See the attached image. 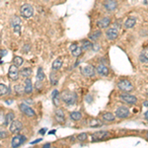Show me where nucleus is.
Listing matches in <instances>:
<instances>
[{
  "instance_id": "f257e3e1",
  "label": "nucleus",
  "mask_w": 148,
  "mask_h": 148,
  "mask_svg": "<svg viewBox=\"0 0 148 148\" xmlns=\"http://www.w3.org/2000/svg\"><path fill=\"white\" fill-rule=\"evenodd\" d=\"M61 99L66 105L70 106V105H73L76 101V94L73 93V92H69L65 91L61 94Z\"/></svg>"
},
{
  "instance_id": "f03ea898",
  "label": "nucleus",
  "mask_w": 148,
  "mask_h": 148,
  "mask_svg": "<svg viewBox=\"0 0 148 148\" xmlns=\"http://www.w3.org/2000/svg\"><path fill=\"white\" fill-rule=\"evenodd\" d=\"M20 13L21 16L24 18H31L34 15V8L31 4H24L20 8Z\"/></svg>"
},
{
  "instance_id": "7ed1b4c3",
  "label": "nucleus",
  "mask_w": 148,
  "mask_h": 148,
  "mask_svg": "<svg viewBox=\"0 0 148 148\" xmlns=\"http://www.w3.org/2000/svg\"><path fill=\"white\" fill-rule=\"evenodd\" d=\"M118 87L120 90L123 92H131L133 90V85L132 83L127 79H122L118 82Z\"/></svg>"
},
{
  "instance_id": "20e7f679",
  "label": "nucleus",
  "mask_w": 148,
  "mask_h": 148,
  "mask_svg": "<svg viewBox=\"0 0 148 148\" xmlns=\"http://www.w3.org/2000/svg\"><path fill=\"white\" fill-rule=\"evenodd\" d=\"M120 99L122 101V102L126 103V104H129V105H134L137 103V99H136L135 96L131 95V94H128V93L122 94V95L120 96Z\"/></svg>"
},
{
  "instance_id": "39448f33",
  "label": "nucleus",
  "mask_w": 148,
  "mask_h": 148,
  "mask_svg": "<svg viewBox=\"0 0 148 148\" xmlns=\"http://www.w3.org/2000/svg\"><path fill=\"white\" fill-rule=\"evenodd\" d=\"M25 140H26V136L22 135V134H16V135L12 138L11 145H12V147H14V148L19 147L25 142Z\"/></svg>"
},
{
  "instance_id": "423d86ee",
  "label": "nucleus",
  "mask_w": 148,
  "mask_h": 148,
  "mask_svg": "<svg viewBox=\"0 0 148 148\" xmlns=\"http://www.w3.org/2000/svg\"><path fill=\"white\" fill-rule=\"evenodd\" d=\"M115 116L118 118H125L129 116V110L126 107H118L116 110Z\"/></svg>"
},
{
  "instance_id": "0eeeda50",
  "label": "nucleus",
  "mask_w": 148,
  "mask_h": 148,
  "mask_svg": "<svg viewBox=\"0 0 148 148\" xmlns=\"http://www.w3.org/2000/svg\"><path fill=\"white\" fill-rule=\"evenodd\" d=\"M19 74H20V71L18 69V66L16 65H11L9 67V71H8V76L11 80L13 81H16V80L19 78Z\"/></svg>"
},
{
  "instance_id": "6e6552de",
  "label": "nucleus",
  "mask_w": 148,
  "mask_h": 148,
  "mask_svg": "<svg viewBox=\"0 0 148 148\" xmlns=\"http://www.w3.org/2000/svg\"><path fill=\"white\" fill-rule=\"evenodd\" d=\"M22 127H23V124L20 120H13L12 122L10 123V126H9V131L11 133H18V132L21 131Z\"/></svg>"
},
{
  "instance_id": "1a4fd4ad",
  "label": "nucleus",
  "mask_w": 148,
  "mask_h": 148,
  "mask_svg": "<svg viewBox=\"0 0 148 148\" xmlns=\"http://www.w3.org/2000/svg\"><path fill=\"white\" fill-rule=\"evenodd\" d=\"M81 73L82 75L86 76V77H93V76H95V68H94V66L90 65V64H88V65H85L83 66L81 68Z\"/></svg>"
},
{
  "instance_id": "9d476101",
  "label": "nucleus",
  "mask_w": 148,
  "mask_h": 148,
  "mask_svg": "<svg viewBox=\"0 0 148 148\" xmlns=\"http://www.w3.org/2000/svg\"><path fill=\"white\" fill-rule=\"evenodd\" d=\"M118 36V30L116 27H112V28L108 29L106 32V37L109 41H115Z\"/></svg>"
},
{
  "instance_id": "9b49d317",
  "label": "nucleus",
  "mask_w": 148,
  "mask_h": 148,
  "mask_svg": "<svg viewBox=\"0 0 148 148\" xmlns=\"http://www.w3.org/2000/svg\"><path fill=\"white\" fill-rule=\"evenodd\" d=\"M103 5H104V7L107 11L112 12V11L116 10V7H118V2L116 0H105Z\"/></svg>"
},
{
  "instance_id": "f8f14e48",
  "label": "nucleus",
  "mask_w": 148,
  "mask_h": 148,
  "mask_svg": "<svg viewBox=\"0 0 148 148\" xmlns=\"http://www.w3.org/2000/svg\"><path fill=\"white\" fill-rule=\"evenodd\" d=\"M19 108H20V110H21L22 113H24L25 115L30 116V118H32V116H36V113L34 112V110L31 107L27 106L26 104H20Z\"/></svg>"
},
{
  "instance_id": "ddd939ff",
  "label": "nucleus",
  "mask_w": 148,
  "mask_h": 148,
  "mask_svg": "<svg viewBox=\"0 0 148 148\" xmlns=\"http://www.w3.org/2000/svg\"><path fill=\"white\" fill-rule=\"evenodd\" d=\"M109 136V132L104 131H97L95 133L92 134V141H98L105 139L106 137Z\"/></svg>"
},
{
  "instance_id": "4468645a",
  "label": "nucleus",
  "mask_w": 148,
  "mask_h": 148,
  "mask_svg": "<svg viewBox=\"0 0 148 148\" xmlns=\"http://www.w3.org/2000/svg\"><path fill=\"white\" fill-rule=\"evenodd\" d=\"M110 24H111V19H110L109 17H105V18H103V19L99 20L97 23V26L100 29H106L109 27Z\"/></svg>"
},
{
  "instance_id": "2eb2a0df",
  "label": "nucleus",
  "mask_w": 148,
  "mask_h": 148,
  "mask_svg": "<svg viewBox=\"0 0 148 148\" xmlns=\"http://www.w3.org/2000/svg\"><path fill=\"white\" fill-rule=\"evenodd\" d=\"M97 72L100 74L101 76H108L109 75V68L105 65V64H99L96 68Z\"/></svg>"
},
{
  "instance_id": "dca6fc26",
  "label": "nucleus",
  "mask_w": 148,
  "mask_h": 148,
  "mask_svg": "<svg viewBox=\"0 0 148 148\" xmlns=\"http://www.w3.org/2000/svg\"><path fill=\"white\" fill-rule=\"evenodd\" d=\"M24 90L26 94H31L33 92V83L30 78H26V80H25Z\"/></svg>"
},
{
  "instance_id": "f3484780",
  "label": "nucleus",
  "mask_w": 148,
  "mask_h": 148,
  "mask_svg": "<svg viewBox=\"0 0 148 148\" xmlns=\"http://www.w3.org/2000/svg\"><path fill=\"white\" fill-rule=\"evenodd\" d=\"M135 24H136V18L129 17L125 20L124 24H123V27H124L125 29H131V28H132V27L135 26Z\"/></svg>"
},
{
  "instance_id": "a211bd4d",
  "label": "nucleus",
  "mask_w": 148,
  "mask_h": 148,
  "mask_svg": "<svg viewBox=\"0 0 148 148\" xmlns=\"http://www.w3.org/2000/svg\"><path fill=\"white\" fill-rule=\"evenodd\" d=\"M33 74V69L30 68V67H26V68H23L21 71H20V75L23 76L25 78H30Z\"/></svg>"
},
{
  "instance_id": "6ab92c4d",
  "label": "nucleus",
  "mask_w": 148,
  "mask_h": 148,
  "mask_svg": "<svg viewBox=\"0 0 148 148\" xmlns=\"http://www.w3.org/2000/svg\"><path fill=\"white\" fill-rule=\"evenodd\" d=\"M55 120H57V122H63L64 120H65V116H64V113L61 111V110H57L55 112Z\"/></svg>"
},
{
  "instance_id": "aec40b11",
  "label": "nucleus",
  "mask_w": 148,
  "mask_h": 148,
  "mask_svg": "<svg viewBox=\"0 0 148 148\" xmlns=\"http://www.w3.org/2000/svg\"><path fill=\"white\" fill-rule=\"evenodd\" d=\"M89 125L91 127H100L103 125V122L98 118H92V120L89 122Z\"/></svg>"
},
{
  "instance_id": "412c9836",
  "label": "nucleus",
  "mask_w": 148,
  "mask_h": 148,
  "mask_svg": "<svg viewBox=\"0 0 148 148\" xmlns=\"http://www.w3.org/2000/svg\"><path fill=\"white\" fill-rule=\"evenodd\" d=\"M102 118H104L105 120H107V122H114L116 118V116L113 115L112 113H110V112H107V113H104L102 115Z\"/></svg>"
},
{
  "instance_id": "4be33fe9",
  "label": "nucleus",
  "mask_w": 148,
  "mask_h": 148,
  "mask_svg": "<svg viewBox=\"0 0 148 148\" xmlns=\"http://www.w3.org/2000/svg\"><path fill=\"white\" fill-rule=\"evenodd\" d=\"M13 120H14V113L10 112V113H8L7 115L5 116V118H4V124L5 125L10 124Z\"/></svg>"
},
{
  "instance_id": "5701e85b",
  "label": "nucleus",
  "mask_w": 148,
  "mask_h": 148,
  "mask_svg": "<svg viewBox=\"0 0 148 148\" xmlns=\"http://www.w3.org/2000/svg\"><path fill=\"white\" fill-rule=\"evenodd\" d=\"M139 60L141 62H147L148 61V48L143 49L142 52L139 55Z\"/></svg>"
},
{
  "instance_id": "b1692460",
  "label": "nucleus",
  "mask_w": 148,
  "mask_h": 148,
  "mask_svg": "<svg viewBox=\"0 0 148 148\" xmlns=\"http://www.w3.org/2000/svg\"><path fill=\"white\" fill-rule=\"evenodd\" d=\"M61 66H62L61 58H57L52 63V69L53 70H58V69L61 68Z\"/></svg>"
},
{
  "instance_id": "393cba45",
  "label": "nucleus",
  "mask_w": 148,
  "mask_h": 148,
  "mask_svg": "<svg viewBox=\"0 0 148 148\" xmlns=\"http://www.w3.org/2000/svg\"><path fill=\"white\" fill-rule=\"evenodd\" d=\"M101 36H102V33H101V31L97 30V31H95V32L92 33L91 35L89 36V38H90V40H92V41H97V40L100 39Z\"/></svg>"
},
{
  "instance_id": "a878e982",
  "label": "nucleus",
  "mask_w": 148,
  "mask_h": 148,
  "mask_svg": "<svg viewBox=\"0 0 148 148\" xmlns=\"http://www.w3.org/2000/svg\"><path fill=\"white\" fill-rule=\"evenodd\" d=\"M70 118L72 120H79L82 118V115L79 112H72V113L70 114Z\"/></svg>"
},
{
  "instance_id": "bb28decb",
  "label": "nucleus",
  "mask_w": 148,
  "mask_h": 148,
  "mask_svg": "<svg viewBox=\"0 0 148 148\" xmlns=\"http://www.w3.org/2000/svg\"><path fill=\"white\" fill-rule=\"evenodd\" d=\"M93 48V44H91L89 41H83V44H82V50L84 49V50H89V49H91Z\"/></svg>"
},
{
  "instance_id": "cd10ccee",
  "label": "nucleus",
  "mask_w": 148,
  "mask_h": 148,
  "mask_svg": "<svg viewBox=\"0 0 148 148\" xmlns=\"http://www.w3.org/2000/svg\"><path fill=\"white\" fill-rule=\"evenodd\" d=\"M44 77H46V75H44V70H42V67H40V68L38 69L37 79L40 80V81H42V80L44 79Z\"/></svg>"
},
{
  "instance_id": "c85d7f7f",
  "label": "nucleus",
  "mask_w": 148,
  "mask_h": 148,
  "mask_svg": "<svg viewBox=\"0 0 148 148\" xmlns=\"http://www.w3.org/2000/svg\"><path fill=\"white\" fill-rule=\"evenodd\" d=\"M23 61L24 60L21 57H15L14 59H13V63L16 66H21L22 64H23Z\"/></svg>"
},
{
  "instance_id": "c756f323",
  "label": "nucleus",
  "mask_w": 148,
  "mask_h": 148,
  "mask_svg": "<svg viewBox=\"0 0 148 148\" xmlns=\"http://www.w3.org/2000/svg\"><path fill=\"white\" fill-rule=\"evenodd\" d=\"M71 52H72V54H73V57H79V55H81L82 54V48H80V46H76L75 48L73 49V50H71Z\"/></svg>"
},
{
  "instance_id": "7c9ffc66",
  "label": "nucleus",
  "mask_w": 148,
  "mask_h": 148,
  "mask_svg": "<svg viewBox=\"0 0 148 148\" xmlns=\"http://www.w3.org/2000/svg\"><path fill=\"white\" fill-rule=\"evenodd\" d=\"M8 93V88L6 85L0 84V96H4Z\"/></svg>"
},
{
  "instance_id": "2f4dec72",
  "label": "nucleus",
  "mask_w": 148,
  "mask_h": 148,
  "mask_svg": "<svg viewBox=\"0 0 148 148\" xmlns=\"http://www.w3.org/2000/svg\"><path fill=\"white\" fill-rule=\"evenodd\" d=\"M7 137H8L7 131L0 126V139H4V138H7Z\"/></svg>"
},
{
  "instance_id": "473e14b6",
  "label": "nucleus",
  "mask_w": 148,
  "mask_h": 148,
  "mask_svg": "<svg viewBox=\"0 0 148 148\" xmlns=\"http://www.w3.org/2000/svg\"><path fill=\"white\" fill-rule=\"evenodd\" d=\"M49 79H50V82L52 85H55L57 83V74L54 72H51L50 76H49Z\"/></svg>"
},
{
  "instance_id": "72a5a7b5",
  "label": "nucleus",
  "mask_w": 148,
  "mask_h": 148,
  "mask_svg": "<svg viewBox=\"0 0 148 148\" xmlns=\"http://www.w3.org/2000/svg\"><path fill=\"white\" fill-rule=\"evenodd\" d=\"M87 138H88V134H87V133H80L79 135L77 136V139L79 141H81V142H83V141H86Z\"/></svg>"
},
{
  "instance_id": "f704fd0d",
  "label": "nucleus",
  "mask_w": 148,
  "mask_h": 148,
  "mask_svg": "<svg viewBox=\"0 0 148 148\" xmlns=\"http://www.w3.org/2000/svg\"><path fill=\"white\" fill-rule=\"evenodd\" d=\"M11 23H12L13 26H15V25H20V23H21V21H20V18L17 17V16H15L12 19V22H11Z\"/></svg>"
},
{
  "instance_id": "c9c22d12",
  "label": "nucleus",
  "mask_w": 148,
  "mask_h": 148,
  "mask_svg": "<svg viewBox=\"0 0 148 148\" xmlns=\"http://www.w3.org/2000/svg\"><path fill=\"white\" fill-rule=\"evenodd\" d=\"M13 28H14L15 33L20 34V31H21V26H20V25H15V26H13Z\"/></svg>"
},
{
  "instance_id": "e433bc0d",
  "label": "nucleus",
  "mask_w": 148,
  "mask_h": 148,
  "mask_svg": "<svg viewBox=\"0 0 148 148\" xmlns=\"http://www.w3.org/2000/svg\"><path fill=\"white\" fill-rule=\"evenodd\" d=\"M4 118H5V116L3 114V111L0 110V123H4Z\"/></svg>"
},
{
  "instance_id": "4c0bfd02",
  "label": "nucleus",
  "mask_w": 148,
  "mask_h": 148,
  "mask_svg": "<svg viewBox=\"0 0 148 148\" xmlns=\"http://www.w3.org/2000/svg\"><path fill=\"white\" fill-rule=\"evenodd\" d=\"M36 88H37V89L42 88V81H40V80H38L37 83H36Z\"/></svg>"
},
{
  "instance_id": "58836bf2",
  "label": "nucleus",
  "mask_w": 148,
  "mask_h": 148,
  "mask_svg": "<svg viewBox=\"0 0 148 148\" xmlns=\"http://www.w3.org/2000/svg\"><path fill=\"white\" fill-rule=\"evenodd\" d=\"M40 141H42V138H39V139H37V140L33 141V142H31V144H36V143L40 142Z\"/></svg>"
},
{
  "instance_id": "ea45409f",
  "label": "nucleus",
  "mask_w": 148,
  "mask_h": 148,
  "mask_svg": "<svg viewBox=\"0 0 148 148\" xmlns=\"http://www.w3.org/2000/svg\"><path fill=\"white\" fill-rule=\"evenodd\" d=\"M76 46H77V44H71V46H70V50H73V49L75 48Z\"/></svg>"
},
{
  "instance_id": "a19ab883",
  "label": "nucleus",
  "mask_w": 148,
  "mask_h": 148,
  "mask_svg": "<svg viewBox=\"0 0 148 148\" xmlns=\"http://www.w3.org/2000/svg\"><path fill=\"white\" fill-rule=\"evenodd\" d=\"M46 128H42V129H41V131H40V133H42V134H44V133H46Z\"/></svg>"
},
{
  "instance_id": "79ce46f5",
  "label": "nucleus",
  "mask_w": 148,
  "mask_h": 148,
  "mask_svg": "<svg viewBox=\"0 0 148 148\" xmlns=\"http://www.w3.org/2000/svg\"><path fill=\"white\" fill-rule=\"evenodd\" d=\"M49 146H50V143H46V144H44L42 147H44V148H48V147H49Z\"/></svg>"
},
{
  "instance_id": "37998d69",
  "label": "nucleus",
  "mask_w": 148,
  "mask_h": 148,
  "mask_svg": "<svg viewBox=\"0 0 148 148\" xmlns=\"http://www.w3.org/2000/svg\"><path fill=\"white\" fill-rule=\"evenodd\" d=\"M144 116H145V118H146V120H148V111L144 114Z\"/></svg>"
},
{
  "instance_id": "c03bdc74",
  "label": "nucleus",
  "mask_w": 148,
  "mask_h": 148,
  "mask_svg": "<svg viewBox=\"0 0 148 148\" xmlns=\"http://www.w3.org/2000/svg\"><path fill=\"white\" fill-rule=\"evenodd\" d=\"M54 132H55V131H51L50 132H49V133H50V134H52V133H54Z\"/></svg>"
},
{
  "instance_id": "a18cd8bd",
  "label": "nucleus",
  "mask_w": 148,
  "mask_h": 148,
  "mask_svg": "<svg viewBox=\"0 0 148 148\" xmlns=\"http://www.w3.org/2000/svg\"><path fill=\"white\" fill-rule=\"evenodd\" d=\"M144 105H145V106H148V102H145Z\"/></svg>"
},
{
  "instance_id": "49530a36",
  "label": "nucleus",
  "mask_w": 148,
  "mask_h": 148,
  "mask_svg": "<svg viewBox=\"0 0 148 148\" xmlns=\"http://www.w3.org/2000/svg\"><path fill=\"white\" fill-rule=\"evenodd\" d=\"M146 138H147V139H148V132H147V133H146Z\"/></svg>"
}]
</instances>
